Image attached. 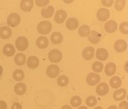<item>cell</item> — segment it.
Masks as SVG:
<instances>
[{"instance_id":"31","label":"cell","mask_w":128,"mask_h":109,"mask_svg":"<svg viewBox=\"0 0 128 109\" xmlns=\"http://www.w3.org/2000/svg\"><path fill=\"white\" fill-rule=\"evenodd\" d=\"M104 68L103 64L100 62H98V61H97V62H95L92 64V69L94 72H96L97 73H100L102 71Z\"/></svg>"},{"instance_id":"44","label":"cell","mask_w":128,"mask_h":109,"mask_svg":"<svg viewBox=\"0 0 128 109\" xmlns=\"http://www.w3.org/2000/svg\"><path fill=\"white\" fill-rule=\"evenodd\" d=\"M78 109H89V108H88V107H85V106H81V107H80Z\"/></svg>"},{"instance_id":"18","label":"cell","mask_w":128,"mask_h":109,"mask_svg":"<svg viewBox=\"0 0 128 109\" xmlns=\"http://www.w3.org/2000/svg\"><path fill=\"white\" fill-rule=\"evenodd\" d=\"M126 91L123 88L120 89L118 90H116L113 94V99L114 100L119 101L122 100L126 98Z\"/></svg>"},{"instance_id":"7","label":"cell","mask_w":128,"mask_h":109,"mask_svg":"<svg viewBox=\"0 0 128 109\" xmlns=\"http://www.w3.org/2000/svg\"><path fill=\"white\" fill-rule=\"evenodd\" d=\"M110 17V11L105 8H100L97 12V18L100 22L106 21Z\"/></svg>"},{"instance_id":"8","label":"cell","mask_w":128,"mask_h":109,"mask_svg":"<svg viewBox=\"0 0 128 109\" xmlns=\"http://www.w3.org/2000/svg\"><path fill=\"white\" fill-rule=\"evenodd\" d=\"M109 91V86L106 83H101L97 85L96 88V92L100 96H104L107 94Z\"/></svg>"},{"instance_id":"2","label":"cell","mask_w":128,"mask_h":109,"mask_svg":"<svg viewBox=\"0 0 128 109\" xmlns=\"http://www.w3.org/2000/svg\"><path fill=\"white\" fill-rule=\"evenodd\" d=\"M29 42L27 38L25 36H20L16 41V46L20 51H24L27 49Z\"/></svg>"},{"instance_id":"24","label":"cell","mask_w":128,"mask_h":109,"mask_svg":"<svg viewBox=\"0 0 128 109\" xmlns=\"http://www.w3.org/2000/svg\"><path fill=\"white\" fill-rule=\"evenodd\" d=\"M14 91L16 94L18 96H22L25 94L26 91V86L25 83H17L14 86Z\"/></svg>"},{"instance_id":"3","label":"cell","mask_w":128,"mask_h":109,"mask_svg":"<svg viewBox=\"0 0 128 109\" xmlns=\"http://www.w3.org/2000/svg\"><path fill=\"white\" fill-rule=\"evenodd\" d=\"M48 59L53 63H58L62 59V54L59 50H52L48 54Z\"/></svg>"},{"instance_id":"27","label":"cell","mask_w":128,"mask_h":109,"mask_svg":"<svg viewBox=\"0 0 128 109\" xmlns=\"http://www.w3.org/2000/svg\"><path fill=\"white\" fill-rule=\"evenodd\" d=\"M122 83V80L119 76H113L111 78L110 81V84L111 87L113 89H117L120 87Z\"/></svg>"},{"instance_id":"20","label":"cell","mask_w":128,"mask_h":109,"mask_svg":"<svg viewBox=\"0 0 128 109\" xmlns=\"http://www.w3.org/2000/svg\"><path fill=\"white\" fill-rule=\"evenodd\" d=\"M116 67L114 63L110 62L105 66V73L108 76L114 75L116 73Z\"/></svg>"},{"instance_id":"14","label":"cell","mask_w":128,"mask_h":109,"mask_svg":"<svg viewBox=\"0 0 128 109\" xmlns=\"http://www.w3.org/2000/svg\"><path fill=\"white\" fill-rule=\"evenodd\" d=\"M100 36L101 34H98L96 31H94V30L93 31H90V33H89V34L88 36V40L92 44H97L100 42Z\"/></svg>"},{"instance_id":"38","label":"cell","mask_w":128,"mask_h":109,"mask_svg":"<svg viewBox=\"0 0 128 109\" xmlns=\"http://www.w3.org/2000/svg\"><path fill=\"white\" fill-rule=\"evenodd\" d=\"M119 109H128V102L126 101H122L119 105Z\"/></svg>"},{"instance_id":"9","label":"cell","mask_w":128,"mask_h":109,"mask_svg":"<svg viewBox=\"0 0 128 109\" xmlns=\"http://www.w3.org/2000/svg\"><path fill=\"white\" fill-rule=\"evenodd\" d=\"M67 14L66 11L62 9H59L57 10L54 16V20L57 24H62L66 19Z\"/></svg>"},{"instance_id":"34","label":"cell","mask_w":128,"mask_h":109,"mask_svg":"<svg viewBox=\"0 0 128 109\" xmlns=\"http://www.w3.org/2000/svg\"><path fill=\"white\" fill-rule=\"evenodd\" d=\"M126 1H116L114 4V8L117 10L120 11L124 8Z\"/></svg>"},{"instance_id":"1","label":"cell","mask_w":128,"mask_h":109,"mask_svg":"<svg viewBox=\"0 0 128 109\" xmlns=\"http://www.w3.org/2000/svg\"><path fill=\"white\" fill-rule=\"evenodd\" d=\"M52 25L49 21L44 20L40 22L37 26V30L40 34H47L51 31Z\"/></svg>"},{"instance_id":"6","label":"cell","mask_w":128,"mask_h":109,"mask_svg":"<svg viewBox=\"0 0 128 109\" xmlns=\"http://www.w3.org/2000/svg\"><path fill=\"white\" fill-rule=\"evenodd\" d=\"M100 80V76L98 74L94 73H90L86 77V82L89 86L96 85Z\"/></svg>"},{"instance_id":"41","label":"cell","mask_w":128,"mask_h":109,"mask_svg":"<svg viewBox=\"0 0 128 109\" xmlns=\"http://www.w3.org/2000/svg\"><path fill=\"white\" fill-rule=\"evenodd\" d=\"M62 109H72V108L68 105H65L62 107Z\"/></svg>"},{"instance_id":"42","label":"cell","mask_w":128,"mask_h":109,"mask_svg":"<svg viewBox=\"0 0 128 109\" xmlns=\"http://www.w3.org/2000/svg\"><path fill=\"white\" fill-rule=\"evenodd\" d=\"M107 109H118V107L116 106H111L108 107Z\"/></svg>"},{"instance_id":"21","label":"cell","mask_w":128,"mask_h":109,"mask_svg":"<svg viewBox=\"0 0 128 109\" xmlns=\"http://www.w3.org/2000/svg\"><path fill=\"white\" fill-rule=\"evenodd\" d=\"M108 57V52L105 49L99 48L96 52V58L99 60H106Z\"/></svg>"},{"instance_id":"39","label":"cell","mask_w":128,"mask_h":109,"mask_svg":"<svg viewBox=\"0 0 128 109\" xmlns=\"http://www.w3.org/2000/svg\"><path fill=\"white\" fill-rule=\"evenodd\" d=\"M11 109H22V107L20 104L16 102V103L13 104Z\"/></svg>"},{"instance_id":"17","label":"cell","mask_w":128,"mask_h":109,"mask_svg":"<svg viewBox=\"0 0 128 109\" xmlns=\"http://www.w3.org/2000/svg\"><path fill=\"white\" fill-rule=\"evenodd\" d=\"M3 54L7 57H11L15 54L16 50L12 44H6L3 48Z\"/></svg>"},{"instance_id":"11","label":"cell","mask_w":128,"mask_h":109,"mask_svg":"<svg viewBox=\"0 0 128 109\" xmlns=\"http://www.w3.org/2000/svg\"><path fill=\"white\" fill-rule=\"evenodd\" d=\"M114 48L118 52H123L127 49V42L124 40H118L114 43Z\"/></svg>"},{"instance_id":"29","label":"cell","mask_w":128,"mask_h":109,"mask_svg":"<svg viewBox=\"0 0 128 109\" xmlns=\"http://www.w3.org/2000/svg\"><path fill=\"white\" fill-rule=\"evenodd\" d=\"M24 72L23 70L20 69H17L13 73V78L17 82H20L23 80L24 78Z\"/></svg>"},{"instance_id":"28","label":"cell","mask_w":128,"mask_h":109,"mask_svg":"<svg viewBox=\"0 0 128 109\" xmlns=\"http://www.w3.org/2000/svg\"><path fill=\"white\" fill-rule=\"evenodd\" d=\"M78 33L81 37L87 36L90 33V27L87 25H82L80 27Z\"/></svg>"},{"instance_id":"16","label":"cell","mask_w":128,"mask_h":109,"mask_svg":"<svg viewBox=\"0 0 128 109\" xmlns=\"http://www.w3.org/2000/svg\"><path fill=\"white\" fill-rule=\"evenodd\" d=\"M34 2L32 0H23L20 2V8L24 12H28L33 8Z\"/></svg>"},{"instance_id":"22","label":"cell","mask_w":128,"mask_h":109,"mask_svg":"<svg viewBox=\"0 0 128 109\" xmlns=\"http://www.w3.org/2000/svg\"><path fill=\"white\" fill-rule=\"evenodd\" d=\"M54 12V8L52 6H49L48 7L44 8L41 10V15L44 18H50L53 16Z\"/></svg>"},{"instance_id":"45","label":"cell","mask_w":128,"mask_h":109,"mask_svg":"<svg viewBox=\"0 0 128 109\" xmlns=\"http://www.w3.org/2000/svg\"><path fill=\"white\" fill-rule=\"evenodd\" d=\"M94 109H104V108H102L101 107H96V108H94Z\"/></svg>"},{"instance_id":"33","label":"cell","mask_w":128,"mask_h":109,"mask_svg":"<svg viewBox=\"0 0 128 109\" xmlns=\"http://www.w3.org/2000/svg\"><path fill=\"white\" fill-rule=\"evenodd\" d=\"M97 98L95 96H89L86 99V105H88L89 107H92L94 106H95L97 104Z\"/></svg>"},{"instance_id":"36","label":"cell","mask_w":128,"mask_h":109,"mask_svg":"<svg viewBox=\"0 0 128 109\" xmlns=\"http://www.w3.org/2000/svg\"><path fill=\"white\" fill-rule=\"evenodd\" d=\"M49 2V1H44V0H42V1H38V0H36L35 3L39 7H43V6H46L48 4Z\"/></svg>"},{"instance_id":"19","label":"cell","mask_w":128,"mask_h":109,"mask_svg":"<svg viewBox=\"0 0 128 109\" xmlns=\"http://www.w3.org/2000/svg\"><path fill=\"white\" fill-rule=\"evenodd\" d=\"M40 60L36 56H30L27 60V66L31 69H34L38 67Z\"/></svg>"},{"instance_id":"15","label":"cell","mask_w":128,"mask_h":109,"mask_svg":"<svg viewBox=\"0 0 128 109\" xmlns=\"http://www.w3.org/2000/svg\"><path fill=\"white\" fill-rule=\"evenodd\" d=\"M12 34V30L9 26H3L0 28V38L1 39L6 40L10 37Z\"/></svg>"},{"instance_id":"23","label":"cell","mask_w":128,"mask_h":109,"mask_svg":"<svg viewBox=\"0 0 128 109\" xmlns=\"http://www.w3.org/2000/svg\"><path fill=\"white\" fill-rule=\"evenodd\" d=\"M36 43L40 49H45L49 45V40L46 36H40L37 38Z\"/></svg>"},{"instance_id":"26","label":"cell","mask_w":128,"mask_h":109,"mask_svg":"<svg viewBox=\"0 0 128 109\" xmlns=\"http://www.w3.org/2000/svg\"><path fill=\"white\" fill-rule=\"evenodd\" d=\"M26 60V56L23 53H18L14 58L15 63L17 66H22L25 64Z\"/></svg>"},{"instance_id":"12","label":"cell","mask_w":128,"mask_h":109,"mask_svg":"<svg viewBox=\"0 0 128 109\" xmlns=\"http://www.w3.org/2000/svg\"><path fill=\"white\" fill-rule=\"evenodd\" d=\"M66 26L70 30H76L79 26V21L74 17L69 18L66 22Z\"/></svg>"},{"instance_id":"10","label":"cell","mask_w":128,"mask_h":109,"mask_svg":"<svg viewBox=\"0 0 128 109\" xmlns=\"http://www.w3.org/2000/svg\"><path fill=\"white\" fill-rule=\"evenodd\" d=\"M82 57L84 59L89 60L94 58V48L92 46H88L85 48L82 52Z\"/></svg>"},{"instance_id":"4","label":"cell","mask_w":128,"mask_h":109,"mask_svg":"<svg viewBox=\"0 0 128 109\" xmlns=\"http://www.w3.org/2000/svg\"><path fill=\"white\" fill-rule=\"evenodd\" d=\"M20 22V17L17 13H12L9 14L7 18V24L10 26H17Z\"/></svg>"},{"instance_id":"37","label":"cell","mask_w":128,"mask_h":109,"mask_svg":"<svg viewBox=\"0 0 128 109\" xmlns=\"http://www.w3.org/2000/svg\"><path fill=\"white\" fill-rule=\"evenodd\" d=\"M102 3L104 6H106V7H110L113 3V0H110V1H105V0H102Z\"/></svg>"},{"instance_id":"13","label":"cell","mask_w":128,"mask_h":109,"mask_svg":"<svg viewBox=\"0 0 128 109\" xmlns=\"http://www.w3.org/2000/svg\"><path fill=\"white\" fill-rule=\"evenodd\" d=\"M118 28V25L116 22L114 20H109L106 22L105 24V29L106 32L108 33H114V32L116 31Z\"/></svg>"},{"instance_id":"35","label":"cell","mask_w":128,"mask_h":109,"mask_svg":"<svg viewBox=\"0 0 128 109\" xmlns=\"http://www.w3.org/2000/svg\"><path fill=\"white\" fill-rule=\"evenodd\" d=\"M120 31L123 34H128V22H124L121 23L120 25Z\"/></svg>"},{"instance_id":"43","label":"cell","mask_w":128,"mask_h":109,"mask_svg":"<svg viewBox=\"0 0 128 109\" xmlns=\"http://www.w3.org/2000/svg\"><path fill=\"white\" fill-rule=\"evenodd\" d=\"M2 71H3V70H2V67H1V66H0V76H1V75H2Z\"/></svg>"},{"instance_id":"5","label":"cell","mask_w":128,"mask_h":109,"mask_svg":"<svg viewBox=\"0 0 128 109\" xmlns=\"http://www.w3.org/2000/svg\"><path fill=\"white\" fill-rule=\"evenodd\" d=\"M60 74V68L56 65H50L46 69V74L49 78H54Z\"/></svg>"},{"instance_id":"30","label":"cell","mask_w":128,"mask_h":109,"mask_svg":"<svg viewBox=\"0 0 128 109\" xmlns=\"http://www.w3.org/2000/svg\"><path fill=\"white\" fill-rule=\"evenodd\" d=\"M69 80L66 75H61L57 79V84L60 86L64 87L68 84Z\"/></svg>"},{"instance_id":"25","label":"cell","mask_w":128,"mask_h":109,"mask_svg":"<svg viewBox=\"0 0 128 109\" xmlns=\"http://www.w3.org/2000/svg\"><path fill=\"white\" fill-rule=\"evenodd\" d=\"M50 40L55 44H58L61 43L63 41V36L60 32H55L51 34Z\"/></svg>"},{"instance_id":"40","label":"cell","mask_w":128,"mask_h":109,"mask_svg":"<svg viewBox=\"0 0 128 109\" xmlns=\"http://www.w3.org/2000/svg\"><path fill=\"white\" fill-rule=\"evenodd\" d=\"M8 105L6 102L4 100H0V109H6Z\"/></svg>"},{"instance_id":"32","label":"cell","mask_w":128,"mask_h":109,"mask_svg":"<svg viewBox=\"0 0 128 109\" xmlns=\"http://www.w3.org/2000/svg\"><path fill=\"white\" fill-rule=\"evenodd\" d=\"M81 98L78 96H74L71 99L70 101V104L73 107H78L81 105Z\"/></svg>"}]
</instances>
